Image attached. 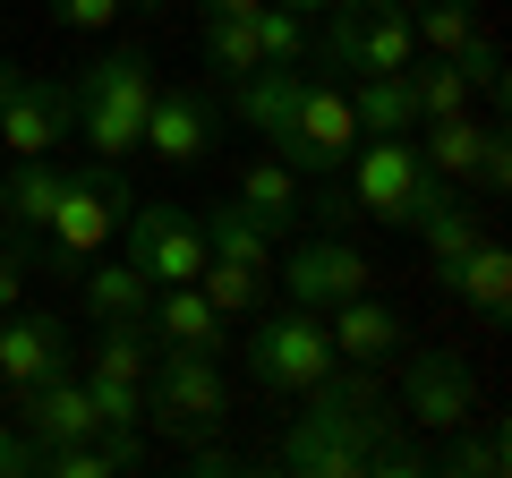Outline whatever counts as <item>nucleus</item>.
<instances>
[{
  "label": "nucleus",
  "instance_id": "a878e982",
  "mask_svg": "<svg viewBox=\"0 0 512 478\" xmlns=\"http://www.w3.org/2000/svg\"><path fill=\"white\" fill-rule=\"evenodd\" d=\"M419 163L436 171V180H470V163H478V146H487V129H478L470 111H453V120H419Z\"/></svg>",
  "mask_w": 512,
  "mask_h": 478
},
{
  "label": "nucleus",
  "instance_id": "c756f323",
  "mask_svg": "<svg viewBox=\"0 0 512 478\" xmlns=\"http://www.w3.org/2000/svg\"><path fill=\"white\" fill-rule=\"evenodd\" d=\"M86 402H94V427H103V436H120V427H146V385L86 376Z\"/></svg>",
  "mask_w": 512,
  "mask_h": 478
},
{
  "label": "nucleus",
  "instance_id": "58836bf2",
  "mask_svg": "<svg viewBox=\"0 0 512 478\" xmlns=\"http://www.w3.org/2000/svg\"><path fill=\"white\" fill-rule=\"evenodd\" d=\"M9 86H18V69H9V60H0V103H9Z\"/></svg>",
  "mask_w": 512,
  "mask_h": 478
},
{
  "label": "nucleus",
  "instance_id": "6e6552de",
  "mask_svg": "<svg viewBox=\"0 0 512 478\" xmlns=\"http://www.w3.org/2000/svg\"><path fill=\"white\" fill-rule=\"evenodd\" d=\"M248 376H256L265 393H308V385H325V376H333L325 316H316V308L265 316V325H256V342H248Z\"/></svg>",
  "mask_w": 512,
  "mask_h": 478
},
{
  "label": "nucleus",
  "instance_id": "c85d7f7f",
  "mask_svg": "<svg viewBox=\"0 0 512 478\" xmlns=\"http://www.w3.org/2000/svg\"><path fill=\"white\" fill-rule=\"evenodd\" d=\"M256 52L265 60H308V43H316V18H299V9H274V0H265V9H256Z\"/></svg>",
  "mask_w": 512,
  "mask_h": 478
},
{
  "label": "nucleus",
  "instance_id": "4be33fe9",
  "mask_svg": "<svg viewBox=\"0 0 512 478\" xmlns=\"http://www.w3.org/2000/svg\"><path fill=\"white\" fill-rule=\"evenodd\" d=\"M239 205H248V214L265 222V231H291V222L308 214V205H299V171L282 163V154H265V163H248V171H239Z\"/></svg>",
  "mask_w": 512,
  "mask_h": 478
},
{
  "label": "nucleus",
  "instance_id": "7ed1b4c3",
  "mask_svg": "<svg viewBox=\"0 0 512 478\" xmlns=\"http://www.w3.org/2000/svg\"><path fill=\"white\" fill-rule=\"evenodd\" d=\"M231 419V385H222L214 350H154L146 376V427H163L171 444H197Z\"/></svg>",
  "mask_w": 512,
  "mask_h": 478
},
{
  "label": "nucleus",
  "instance_id": "5701e85b",
  "mask_svg": "<svg viewBox=\"0 0 512 478\" xmlns=\"http://www.w3.org/2000/svg\"><path fill=\"white\" fill-rule=\"evenodd\" d=\"M410 26H419V52H436V60H461V52H478V43H487L478 0H419V9H410Z\"/></svg>",
  "mask_w": 512,
  "mask_h": 478
},
{
  "label": "nucleus",
  "instance_id": "393cba45",
  "mask_svg": "<svg viewBox=\"0 0 512 478\" xmlns=\"http://www.w3.org/2000/svg\"><path fill=\"white\" fill-rule=\"evenodd\" d=\"M154 333H146V316H120V325H103V342H94V359H86V376H120V385H146L154 376Z\"/></svg>",
  "mask_w": 512,
  "mask_h": 478
},
{
  "label": "nucleus",
  "instance_id": "cd10ccee",
  "mask_svg": "<svg viewBox=\"0 0 512 478\" xmlns=\"http://www.w3.org/2000/svg\"><path fill=\"white\" fill-rule=\"evenodd\" d=\"M256 60H265V52H256V26L248 18H205V69H214V77H248Z\"/></svg>",
  "mask_w": 512,
  "mask_h": 478
},
{
  "label": "nucleus",
  "instance_id": "0eeeda50",
  "mask_svg": "<svg viewBox=\"0 0 512 478\" xmlns=\"http://www.w3.org/2000/svg\"><path fill=\"white\" fill-rule=\"evenodd\" d=\"M342 171H350V205L376 214V222H402V231H410V214H419V197L436 188V171L419 163L410 137H359Z\"/></svg>",
  "mask_w": 512,
  "mask_h": 478
},
{
  "label": "nucleus",
  "instance_id": "f257e3e1",
  "mask_svg": "<svg viewBox=\"0 0 512 478\" xmlns=\"http://www.w3.org/2000/svg\"><path fill=\"white\" fill-rule=\"evenodd\" d=\"M299 402H308V410H299L291 436H282V470H299V478H359L367 453L393 436L384 393L367 385V376H350L342 359H333V376H325V385H308Z\"/></svg>",
  "mask_w": 512,
  "mask_h": 478
},
{
  "label": "nucleus",
  "instance_id": "473e14b6",
  "mask_svg": "<svg viewBox=\"0 0 512 478\" xmlns=\"http://www.w3.org/2000/svg\"><path fill=\"white\" fill-rule=\"evenodd\" d=\"M470 180L487 188V197H504V188H512V137H504V129H487V146H478Z\"/></svg>",
  "mask_w": 512,
  "mask_h": 478
},
{
  "label": "nucleus",
  "instance_id": "2f4dec72",
  "mask_svg": "<svg viewBox=\"0 0 512 478\" xmlns=\"http://www.w3.org/2000/svg\"><path fill=\"white\" fill-rule=\"evenodd\" d=\"M256 282H265V274H248V265H222V257H205V274H197V291L214 299L222 316H248V308H256Z\"/></svg>",
  "mask_w": 512,
  "mask_h": 478
},
{
  "label": "nucleus",
  "instance_id": "f03ea898",
  "mask_svg": "<svg viewBox=\"0 0 512 478\" xmlns=\"http://www.w3.org/2000/svg\"><path fill=\"white\" fill-rule=\"evenodd\" d=\"M154 60L128 43V52H103L94 69H77V120H86V146L103 154V163H128L137 154V137H146V103H154Z\"/></svg>",
  "mask_w": 512,
  "mask_h": 478
},
{
  "label": "nucleus",
  "instance_id": "ddd939ff",
  "mask_svg": "<svg viewBox=\"0 0 512 478\" xmlns=\"http://www.w3.org/2000/svg\"><path fill=\"white\" fill-rule=\"evenodd\" d=\"M69 120H77V94L60 86V77H26L18 69V86L0 103V146L9 154H52L60 137H69Z\"/></svg>",
  "mask_w": 512,
  "mask_h": 478
},
{
  "label": "nucleus",
  "instance_id": "dca6fc26",
  "mask_svg": "<svg viewBox=\"0 0 512 478\" xmlns=\"http://www.w3.org/2000/svg\"><path fill=\"white\" fill-rule=\"evenodd\" d=\"M146 333H154L163 350H222L231 316H222L214 299L197 291V282H154V299H146Z\"/></svg>",
  "mask_w": 512,
  "mask_h": 478
},
{
  "label": "nucleus",
  "instance_id": "9b49d317",
  "mask_svg": "<svg viewBox=\"0 0 512 478\" xmlns=\"http://www.w3.org/2000/svg\"><path fill=\"white\" fill-rule=\"evenodd\" d=\"M402 402L419 427H436V436H453V427H470V359L461 350H410V368H402Z\"/></svg>",
  "mask_w": 512,
  "mask_h": 478
},
{
  "label": "nucleus",
  "instance_id": "2eb2a0df",
  "mask_svg": "<svg viewBox=\"0 0 512 478\" xmlns=\"http://www.w3.org/2000/svg\"><path fill=\"white\" fill-rule=\"evenodd\" d=\"M18 427L35 436V453L77 444V436H103V427H94V402H86V376H43V385H26L18 393Z\"/></svg>",
  "mask_w": 512,
  "mask_h": 478
},
{
  "label": "nucleus",
  "instance_id": "ea45409f",
  "mask_svg": "<svg viewBox=\"0 0 512 478\" xmlns=\"http://www.w3.org/2000/svg\"><path fill=\"white\" fill-rule=\"evenodd\" d=\"M0 231H9V205H0Z\"/></svg>",
  "mask_w": 512,
  "mask_h": 478
},
{
  "label": "nucleus",
  "instance_id": "4c0bfd02",
  "mask_svg": "<svg viewBox=\"0 0 512 478\" xmlns=\"http://www.w3.org/2000/svg\"><path fill=\"white\" fill-rule=\"evenodd\" d=\"M274 9H299V18H316V9H333V0H274Z\"/></svg>",
  "mask_w": 512,
  "mask_h": 478
},
{
  "label": "nucleus",
  "instance_id": "f8f14e48",
  "mask_svg": "<svg viewBox=\"0 0 512 478\" xmlns=\"http://www.w3.org/2000/svg\"><path fill=\"white\" fill-rule=\"evenodd\" d=\"M43 376H69V325L52 308H9L0 316V393H26Z\"/></svg>",
  "mask_w": 512,
  "mask_h": 478
},
{
  "label": "nucleus",
  "instance_id": "b1692460",
  "mask_svg": "<svg viewBox=\"0 0 512 478\" xmlns=\"http://www.w3.org/2000/svg\"><path fill=\"white\" fill-rule=\"evenodd\" d=\"M146 299H154V274H146L137 257H120V265H94V257H86V308L103 316V325L146 316Z\"/></svg>",
  "mask_w": 512,
  "mask_h": 478
},
{
  "label": "nucleus",
  "instance_id": "f704fd0d",
  "mask_svg": "<svg viewBox=\"0 0 512 478\" xmlns=\"http://www.w3.org/2000/svg\"><path fill=\"white\" fill-rule=\"evenodd\" d=\"M120 9H128V0H52V18L77 26V35H103V26H120Z\"/></svg>",
  "mask_w": 512,
  "mask_h": 478
},
{
  "label": "nucleus",
  "instance_id": "9d476101",
  "mask_svg": "<svg viewBox=\"0 0 512 478\" xmlns=\"http://www.w3.org/2000/svg\"><path fill=\"white\" fill-rule=\"evenodd\" d=\"M367 282H376V265L350 248V239H308V248H291V265H282V299L291 308H342V299H359Z\"/></svg>",
  "mask_w": 512,
  "mask_h": 478
},
{
  "label": "nucleus",
  "instance_id": "a211bd4d",
  "mask_svg": "<svg viewBox=\"0 0 512 478\" xmlns=\"http://www.w3.org/2000/svg\"><path fill=\"white\" fill-rule=\"evenodd\" d=\"M436 282H444V291H453V299H470V308L478 316H504L512 308V257H504V239H478V248H470V257H453V265H436Z\"/></svg>",
  "mask_w": 512,
  "mask_h": 478
},
{
  "label": "nucleus",
  "instance_id": "412c9836",
  "mask_svg": "<svg viewBox=\"0 0 512 478\" xmlns=\"http://www.w3.org/2000/svg\"><path fill=\"white\" fill-rule=\"evenodd\" d=\"M205 257H222V265H248V274H265V257H274V231L248 214V205H205Z\"/></svg>",
  "mask_w": 512,
  "mask_h": 478
},
{
  "label": "nucleus",
  "instance_id": "aec40b11",
  "mask_svg": "<svg viewBox=\"0 0 512 478\" xmlns=\"http://www.w3.org/2000/svg\"><path fill=\"white\" fill-rule=\"evenodd\" d=\"M60 188H69V171L52 163V154H18V171L0 180V205H9V231H43L60 205Z\"/></svg>",
  "mask_w": 512,
  "mask_h": 478
},
{
  "label": "nucleus",
  "instance_id": "6ab92c4d",
  "mask_svg": "<svg viewBox=\"0 0 512 478\" xmlns=\"http://www.w3.org/2000/svg\"><path fill=\"white\" fill-rule=\"evenodd\" d=\"M350 120H359V137H410L419 129V86H410V69L359 77L350 86Z\"/></svg>",
  "mask_w": 512,
  "mask_h": 478
},
{
  "label": "nucleus",
  "instance_id": "20e7f679",
  "mask_svg": "<svg viewBox=\"0 0 512 478\" xmlns=\"http://www.w3.org/2000/svg\"><path fill=\"white\" fill-rule=\"evenodd\" d=\"M128 171L120 163H103L94 154L86 171H69V188H60V205H52V222H43V239H52V257L60 265H86V257H103V239L128 222Z\"/></svg>",
  "mask_w": 512,
  "mask_h": 478
},
{
  "label": "nucleus",
  "instance_id": "39448f33",
  "mask_svg": "<svg viewBox=\"0 0 512 478\" xmlns=\"http://www.w3.org/2000/svg\"><path fill=\"white\" fill-rule=\"evenodd\" d=\"M410 60H419V26H410L402 0H333V18H325V69L384 77V69H410Z\"/></svg>",
  "mask_w": 512,
  "mask_h": 478
},
{
  "label": "nucleus",
  "instance_id": "423d86ee",
  "mask_svg": "<svg viewBox=\"0 0 512 478\" xmlns=\"http://www.w3.org/2000/svg\"><path fill=\"white\" fill-rule=\"evenodd\" d=\"M265 146H274L291 171H316V180H333V171L350 163V146H359L350 94H342V86H325V77H299L291 111H282V129L265 137Z\"/></svg>",
  "mask_w": 512,
  "mask_h": 478
},
{
  "label": "nucleus",
  "instance_id": "c9c22d12",
  "mask_svg": "<svg viewBox=\"0 0 512 478\" xmlns=\"http://www.w3.org/2000/svg\"><path fill=\"white\" fill-rule=\"evenodd\" d=\"M26 299V248H9V239H0V316L18 308Z\"/></svg>",
  "mask_w": 512,
  "mask_h": 478
},
{
  "label": "nucleus",
  "instance_id": "72a5a7b5",
  "mask_svg": "<svg viewBox=\"0 0 512 478\" xmlns=\"http://www.w3.org/2000/svg\"><path fill=\"white\" fill-rule=\"evenodd\" d=\"M0 478H43V453L18 419H0Z\"/></svg>",
  "mask_w": 512,
  "mask_h": 478
},
{
  "label": "nucleus",
  "instance_id": "4468645a",
  "mask_svg": "<svg viewBox=\"0 0 512 478\" xmlns=\"http://www.w3.org/2000/svg\"><path fill=\"white\" fill-rule=\"evenodd\" d=\"M325 342H333L342 368H384V359L402 350V316H393V299L359 291V299H342V308H325Z\"/></svg>",
  "mask_w": 512,
  "mask_h": 478
},
{
  "label": "nucleus",
  "instance_id": "f3484780",
  "mask_svg": "<svg viewBox=\"0 0 512 478\" xmlns=\"http://www.w3.org/2000/svg\"><path fill=\"white\" fill-rule=\"evenodd\" d=\"M137 146H146L154 163H205V154H214V111H205L197 94H180V86H154Z\"/></svg>",
  "mask_w": 512,
  "mask_h": 478
},
{
  "label": "nucleus",
  "instance_id": "bb28decb",
  "mask_svg": "<svg viewBox=\"0 0 512 478\" xmlns=\"http://www.w3.org/2000/svg\"><path fill=\"white\" fill-rule=\"evenodd\" d=\"M410 86H419V120H453V111H470V69H461V60H410Z\"/></svg>",
  "mask_w": 512,
  "mask_h": 478
},
{
  "label": "nucleus",
  "instance_id": "1a4fd4ad",
  "mask_svg": "<svg viewBox=\"0 0 512 478\" xmlns=\"http://www.w3.org/2000/svg\"><path fill=\"white\" fill-rule=\"evenodd\" d=\"M128 257L154 282H197L205 274V222L188 205H128Z\"/></svg>",
  "mask_w": 512,
  "mask_h": 478
},
{
  "label": "nucleus",
  "instance_id": "e433bc0d",
  "mask_svg": "<svg viewBox=\"0 0 512 478\" xmlns=\"http://www.w3.org/2000/svg\"><path fill=\"white\" fill-rule=\"evenodd\" d=\"M205 18H256V9H265V0H197Z\"/></svg>",
  "mask_w": 512,
  "mask_h": 478
},
{
  "label": "nucleus",
  "instance_id": "7c9ffc66",
  "mask_svg": "<svg viewBox=\"0 0 512 478\" xmlns=\"http://www.w3.org/2000/svg\"><path fill=\"white\" fill-rule=\"evenodd\" d=\"M427 470H444V478H495V470H504V436H470V427H453V444H444Z\"/></svg>",
  "mask_w": 512,
  "mask_h": 478
}]
</instances>
